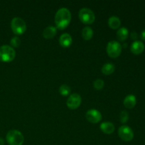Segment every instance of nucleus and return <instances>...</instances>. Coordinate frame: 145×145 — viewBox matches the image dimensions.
Instances as JSON below:
<instances>
[{
  "instance_id": "obj_18",
  "label": "nucleus",
  "mask_w": 145,
  "mask_h": 145,
  "mask_svg": "<svg viewBox=\"0 0 145 145\" xmlns=\"http://www.w3.org/2000/svg\"><path fill=\"white\" fill-rule=\"evenodd\" d=\"M82 37L84 40H89L91 38H92L93 34V31L91 27L89 26H86L82 29Z\"/></svg>"
},
{
  "instance_id": "obj_22",
  "label": "nucleus",
  "mask_w": 145,
  "mask_h": 145,
  "mask_svg": "<svg viewBox=\"0 0 145 145\" xmlns=\"http://www.w3.org/2000/svg\"><path fill=\"white\" fill-rule=\"evenodd\" d=\"M11 45H12L13 47H15V48H18V46L21 44V40L18 38V36H15L14 38H11Z\"/></svg>"
},
{
  "instance_id": "obj_24",
  "label": "nucleus",
  "mask_w": 145,
  "mask_h": 145,
  "mask_svg": "<svg viewBox=\"0 0 145 145\" xmlns=\"http://www.w3.org/2000/svg\"><path fill=\"white\" fill-rule=\"evenodd\" d=\"M140 38L142 40H145V29L143 30L141 32V34H140Z\"/></svg>"
},
{
  "instance_id": "obj_10",
  "label": "nucleus",
  "mask_w": 145,
  "mask_h": 145,
  "mask_svg": "<svg viewBox=\"0 0 145 145\" xmlns=\"http://www.w3.org/2000/svg\"><path fill=\"white\" fill-rule=\"evenodd\" d=\"M130 50L135 55H140L144 50V44L142 41L135 40L130 46Z\"/></svg>"
},
{
  "instance_id": "obj_21",
  "label": "nucleus",
  "mask_w": 145,
  "mask_h": 145,
  "mask_svg": "<svg viewBox=\"0 0 145 145\" xmlns=\"http://www.w3.org/2000/svg\"><path fill=\"white\" fill-rule=\"evenodd\" d=\"M120 119L121 123H125L126 122H127L129 119V114L126 110H123L121 111L120 115Z\"/></svg>"
},
{
  "instance_id": "obj_5",
  "label": "nucleus",
  "mask_w": 145,
  "mask_h": 145,
  "mask_svg": "<svg viewBox=\"0 0 145 145\" xmlns=\"http://www.w3.org/2000/svg\"><path fill=\"white\" fill-rule=\"evenodd\" d=\"M79 19L84 24H91L95 21V14L91 9L89 8H81L79 12Z\"/></svg>"
},
{
  "instance_id": "obj_6",
  "label": "nucleus",
  "mask_w": 145,
  "mask_h": 145,
  "mask_svg": "<svg viewBox=\"0 0 145 145\" xmlns=\"http://www.w3.org/2000/svg\"><path fill=\"white\" fill-rule=\"evenodd\" d=\"M108 55L113 58L118 57L122 51V45L116 40H111L108 43L106 48Z\"/></svg>"
},
{
  "instance_id": "obj_9",
  "label": "nucleus",
  "mask_w": 145,
  "mask_h": 145,
  "mask_svg": "<svg viewBox=\"0 0 145 145\" xmlns=\"http://www.w3.org/2000/svg\"><path fill=\"white\" fill-rule=\"evenodd\" d=\"M86 117L88 121L91 123H97L102 119V115L100 111L96 109H90L86 113Z\"/></svg>"
},
{
  "instance_id": "obj_3",
  "label": "nucleus",
  "mask_w": 145,
  "mask_h": 145,
  "mask_svg": "<svg viewBox=\"0 0 145 145\" xmlns=\"http://www.w3.org/2000/svg\"><path fill=\"white\" fill-rule=\"evenodd\" d=\"M16 57V52L12 47L4 45L0 47V61L8 62L12 61Z\"/></svg>"
},
{
  "instance_id": "obj_16",
  "label": "nucleus",
  "mask_w": 145,
  "mask_h": 145,
  "mask_svg": "<svg viewBox=\"0 0 145 145\" xmlns=\"http://www.w3.org/2000/svg\"><path fill=\"white\" fill-rule=\"evenodd\" d=\"M129 35V31L125 27H121L117 31V38L120 41H124Z\"/></svg>"
},
{
  "instance_id": "obj_25",
  "label": "nucleus",
  "mask_w": 145,
  "mask_h": 145,
  "mask_svg": "<svg viewBox=\"0 0 145 145\" xmlns=\"http://www.w3.org/2000/svg\"><path fill=\"white\" fill-rule=\"evenodd\" d=\"M4 140H3L2 138H1V137H0V145H4Z\"/></svg>"
},
{
  "instance_id": "obj_13",
  "label": "nucleus",
  "mask_w": 145,
  "mask_h": 145,
  "mask_svg": "<svg viewBox=\"0 0 145 145\" xmlns=\"http://www.w3.org/2000/svg\"><path fill=\"white\" fill-rule=\"evenodd\" d=\"M57 33V28L53 25H49L46 27L42 31V35L44 38L49 39V38H53Z\"/></svg>"
},
{
  "instance_id": "obj_2",
  "label": "nucleus",
  "mask_w": 145,
  "mask_h": 145,
  "mask_svg": "<svg viewBox=\"0 0 145 145\" xmlns=\"http://www.w3.org/2000/svg\"><path fill=\"white\" fill-rule=\"evenodd\" d=\"M7 141L9 145H22L24 137L22 133L17 130H11L7 133Z\"/></svg>"
},
{
  "instance_id": "obj_20",
  "label": "nucleus",
  "mask_w": 145,
  "mask_h": 145,
  "mask_svg": "<svg viewBox=\"0 0 145 145\" xmlns=\"http://www.w3.org/2000/svg\"><path fill=\"white\" fill-rule=\"evenodd\" d=\"M104 86V82L101 79H97L93 82V87L97 90H101Z\"/></svg>"
},
{
  "instance_id": "obj_4",
  "label": "nucleus",
  "mask_w": 145,
  "mask_h": 145,
  "mask_svg": "<svg viewBox=\"0 0 145 145\" xmlns=\"http://www.w3.org/2000/svg\"><path fill=\"white\" fill-rule=\"evenodd\" d=\"M11 28L13 32L16 35H22L26 31V24L20 17H14L11 22Z\"/></svg>"
},
{
  "instance_id": "obj_7",
  "label": "nucleus",
  "mask_w": 145,
  "mask_h": 145,
  "mask_svg": "<svg viewBox=\"0 0 145 145\" xmlns=\"http://www.w3.org/2000/svg\"><path fill=\"white\" fill-rule=\"evenodd\" d=\"M118 135L123 141L130 142L134 137V133L131 127L127 125H122L118 130Z\"/></svg>"
},
{
  "instance_id": "obj_19",
  "label": "nucleus",
  "mask_w": 145,
  "mask_h": 145,
  "mask_svg": "<svg viewBox=\"0 0 145 145\" xmlns=\"http://www.w3.org/2000/svg\"><path fill=\"white\" fill-rule=\"evenodd\" d=\"M59 92L62 96H68L71 92V89L68 85L67 84H62L59 86Z\"/></svg>"
},
{
  "instance_id": "obj_8",
  "label": "nucleus",
  "mask_w": 145,
  "mask_h": 145,
  "mask_svg": "<svg viewBox=\"0 0 145 145\" xmlns=\"http://www.w3.org/2000/svg\"><path fill=\"white\" fill-rule=\"evenodd\" d=\"M82 103V97L78 93H72L67 101V106L70 109H76Z\"/></svg>"
},
{
  "instance_id": "obj_11",
  "label": "nucleus",
  "mask_w": 145,
  "mask_h": 145,
  "mask_svg": "<svg viewBox=\"0 0 145 145\" xmlns=\"http://www.w3.org/2000/svg\"><path fill=\"white\" fill-rule=\"evenodd\" d=\"M137 103V99L133 94H129L126 96L123 101V104L127 108L131 109L135 106Z\"/></svg>"
},
{
  "instance_id": "obj_15",
  "label": "nucleus",
  "mask_w": 145,
  "mask_h": 145,
  "mask_svg": "<svg viewBox=\"0 0 145 145\" xmlns=\"http://www.w3.org/2000/svg\"><path fill=\"white\" fill-rule=\"evenodd\" d=\"M121 24L120 19L116 16H112L108 19V25L113 29H117Z\"/></svg>"
},
{
  "instance_id": "obj_1",
  "label": "nucleus",
  "mask_w": 145,
  "mask_h": 145,
  "mask_svg": "<svg viewBox=\"0 0 145 145\" xmlns=\"http://www.w3.org/2000/svg\"><path fill=\"white\" fill-rule=\"evenodd\" d=\"M72 14L70 11L65 7L58 9L55 16V22L57 27L59 29H65L70 23Z\"/></svg>"
},
{
  "instance_id": "obj_14",
  "label": "nucleus",
  "mask_w": 145,
  "mask_h": 145,
  "mask_svg": "<svg viewBox=\"0 0 145 145\" xmlns=\"http://www.w3.org/2000/svg\"><path fill=\"white\" fill-rule=\"evenodd\" d=\"M100 128L106 134H111L114 132L115 126L110 122H103L101 124Z\"/></svg>"
},
{
  "instance_id": "obj_17",
  "label": "nucleus",
  "mask_w": 145,
  "mask_h": 145,
  "mask_svg": "<svg viewBox=\"0 0 145 145\" xmlns=\"http://www.w3.org/2000/svg\"><path fill=\"white\" fill-rule=\"evenodd\" d=\"M115 65L112 63H106L103 65L101 68V71L104 74L109 75L113 73L115 71Z\"/></svg>"
},
{
  "instance_id": "obj_12",
  "label": "nucleus",
  "mask_w": 145,
  "mask_h": 145,
  "mask_svg": "<svg viewBox=\"0 0 145 145\" xmlns=\"http://www.w3.org/2000/svg\"><path fill=\"white\" fill-rule=\"evenodd\" d=\"M59 42L60 45L65 48H67L69 45H71L72 42V38L69 33H63L62 35H60L59 39Z\"/></svg>"
},
{
  "instance_id": "obj_23",
  "label": "nucleus",
  "mask_w": 145,
  "mask_h": 145,
  "mask_svg": "<svg viewBox=\"0 0 145 145\" xmlns=\"http://www.w3.org/2000/svg\"><path fill=\"white\" fill-rule=\"evenodd\" d=\"M138 38V35H137V33L136 32H133L131 33V38L133 40H137Z\"/></svg>"
}]
</instances>
